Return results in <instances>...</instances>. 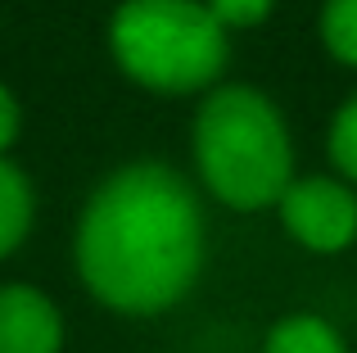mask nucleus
I'll return each mask as SVG.
<instances>
[{"mask_svg": "<svg viewBox=\"0 0 357 353\" xmlns=\"http://www.w3.org/2000/svg\"><path fill=\"white\" fill-rule=\"evenodd\" d=\"M276 209L285 231L312 254H340L357 240V195L344 181H331V176L289 181Z\"/></svg>", "mask_w": 357, "mask_h": 353, "instance_id": "nucleus-4", "label": "nucleus"}, {"mask_svg": "<svg viewBox=\"0 0 357 353\" xmlns=\"http://www.w3.org/2000/svg\"><path fill=\"white\" fill-rule=\"evenodd\" d=\"M204 218L195 190L163 163H127L100 181L77 222V272L105 308L149 317L195 285Z\"/></svg>", "mask_w": 357, "mask_h": 353, "instance_id": "nucleus-1", "label": "nucleus"}, {"mask_svg": "<svg viewBox=\"0 0 357 353\" xmlns=\"http://www.w3.org/2000/svg\"><path fill=\"white\" fill-rule=\"evenodd\" d=\"M195 163L222 204L249 213L280 204L294 181L285 118L253 87H218L195 118Z\"/></svg>", "mask_w": 357, "mask_h": 353, "instance_id": "nucleus-2", "label": "nucleus"}, {"mask_svg": "<svg viewBox=\"0 0 357 353\" xmlns=\"http://www.w3.org/2000/svg\"><path fill=\"white\" fill-rule=\"evenodd\" d=\"M321 41L335 59L357 68V0H326L321 9Z\"/></svg>", "mask_w": 357, "mask_h": 353, "instance_id": "nucleus-8", "label": "nucleus"}, {"mask_svg": "<svg viewBox=\"0 0 357 353\" xmlns=\"http://www.w3.org/2000/svg\"><path fill=\"white\" fill-rule=\"evenodd\" d=\"M331 159L349 181H357V96L335 114V127H331Z\"/></svg>", "mask_w": 357, "mask_h": 353, "instance_id": "nucleus-9", "label": "nucleus"}, {"mask_svg": "<svg viewBox=\"0 0 357 353\" xmlns=\"http://www.w3.org/2000/svg\"><path fill=\"white\" fill-rule=\"evenodd\" d=\"M0 353H63V317L36 285H0Z\"/></svg>", "mask_w": 357, "mask_h": 353, "instance_id": "nucleus-5", "label": "nucleus"}, {"mask_svg": "<svg viewBox=\"0 0 357 353\" xmlns=\"http://www.w3.org/2000/svg\"><path fill=\"white\" fill-rule=\"evenodd\" d=\"M271 5H276V0H208L213 18H218L222 27H253L271 14Z\"/></svg>", "mask_w": 357, "mask_h": 353, "instance_id": "nucleus-10", "label": "nucleus"}, {"mask_svg": "<svg viewBox=\"0 0 357 353\" xmlns=\"http://www.w3.org/2000/svg\"><path fill=\"white\" fill-rule=\"evenodd\" d=\"M262 353H349L340 340V331L317 313H289L267 331Z\"/></svg>", "mask_w": 357, "mask_h": 353, "instance_id": "nucleus-6", "label": "nucleus"}, {"mask_svg": "<svg viewBox=\"0 0 357 353\" xmlns=\"http://www.w3.org/2000/svg\"><path fill=\"white\" fill-rule=\"evenodd\" d=\"M109 45L131 82L163 96L208 87L227 63V32L199 0H127L109 23Z\"/></svg>", "mask_w": 357, "mask_h": 353, "instance_id": "nucleus-3", "label": "nucleus"}, {"mask_svg": "<svg viewBox=\"0 0 357 353\" xmlns=\"http://www.w3.org/2000/svg\"><path fill=\"white\" fill-rule=\"evenodd\" d=\"M14 136H18V105H14V96L0 87V159H5V150L14 145Z\"/></svg>", "mask_w": 357, "mask_h": 353, "instance_id": "nucleus-11", "label": "nucleus"}, {"mask_svg": "<svg viewBox=\"0 0 357 353\" xmlns=\"http://www.w3.org/2000/svg\"><path fill=\"white\" fill-rule=\"evenodd\" d=\"M32 227V186L9 159H0V258L14 254Z\"/></svg>", "mask_w": 357, "mask_h": 353, "instance_id": "nucleus-7", "label": "nucleus"}]
</instances>
